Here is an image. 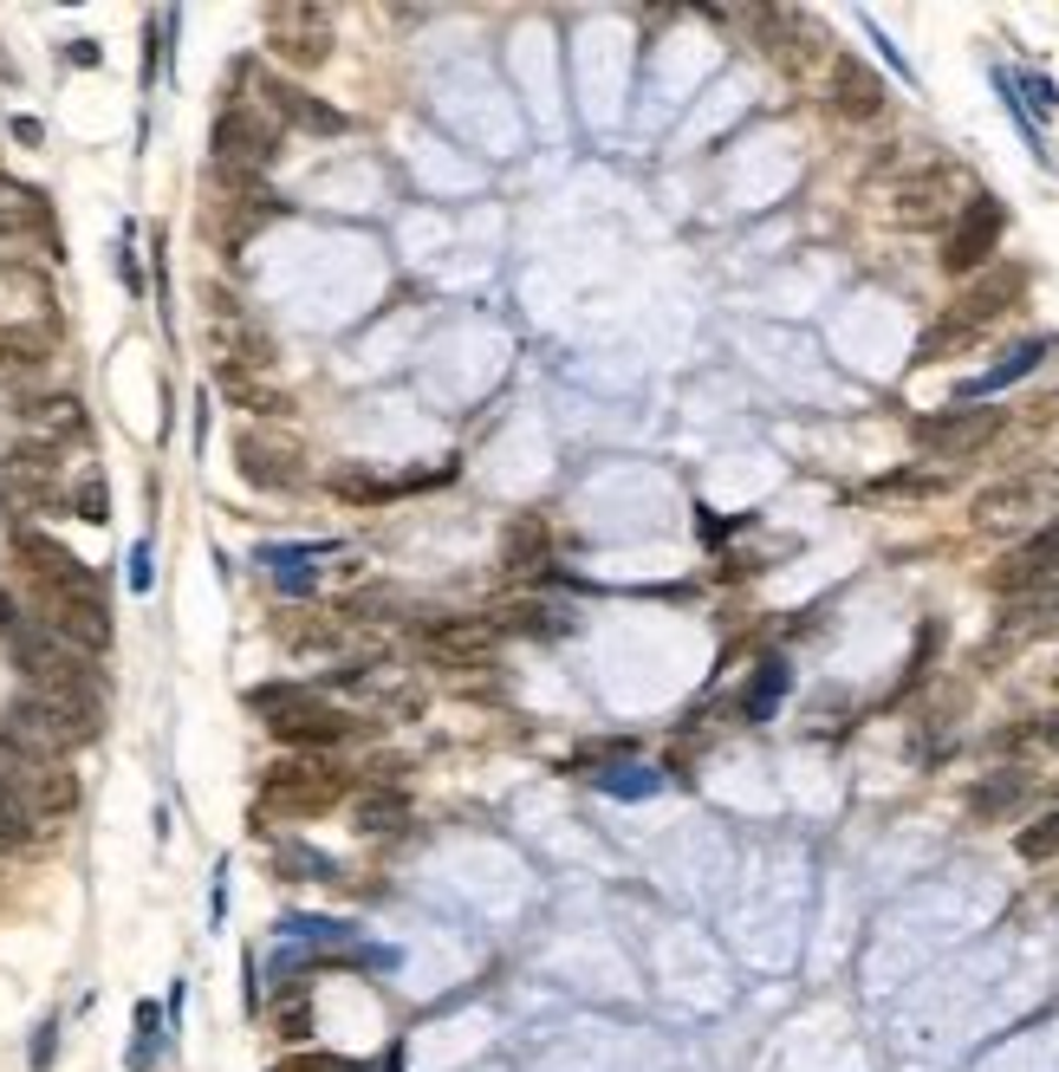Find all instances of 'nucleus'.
<instances>
[{
  "instance_id": "22",
  "label": "nucleus",
  "mask_w": 1059,
  "mask_h": 1072,
  "mask_svg": "<svg viewBox=\"0 0 1059 1072\" xmlns=\"http://www.w3.org/2000/svg\"><path fill=\"white\" fill-rule=\"evenodd\" d=\"M1021 858L1027 864H1047V858H1059V813H1047V819H1034V826H1021Z\"/></svg>"
},
{
  "instance_id": "23",
  "label": "nucleus",
  "mask_w": 1059,
  "mask_h": 1072,
  "mask_svg": "<svg viewBox=\"0 0 1059 1072\" xmlns=\"http://www.w3.org/2000/svg\"><path fill=\"white\" fill-rule=\"evenodd\" d=\"M780 689H786V670H780V663H768V676H754V689L741 696V709H748L754 721H761V715L774 709V696H780Z\"/></svg>"
},
{
  "instance_id": "27",
  "label": "nucleus",
  "mask_w": 1059,
  "mask_h": 1072,
  "mask_svg": "<svg viewBox=\"0 0 1059 1072\" xmlns=\"http://www.w3.org/2000/svg\"><path fill=\"white\" fill-rule=\"evenodd\" d=\"M332 495H352V500H384L390 488L384 482H364V475H332Z\"/></svg>"
},
{
  "instance_id": "25",
  "label": "nucleus",
  "mask_w": 1059,
  "mask_h": 1072,
  "mask_svg": "<svg viewBox=\"0 0 1059 1072\" xmlns=\"http://www.w3.org/2000/svg\"><path fill=\"white\" fill-rule=\"evenodd\" d=\"M274 1072H352L339 1053H293V1060H280Z\"/></svg>"
},
{
  "instance_id": "9",
  "label": "nucleus",
  "mask_w": 1059,
  "mask_h": 1072,
  "mask_svg": "<svg viewBox=\"0 0 1059 1072\" xmlns=\"http://www.w3.org/2000/svg\"><path fill=\"white\" fill-rule=\"evenodd\" d=\"M1054 578H1059V520H1054V527H1040L1027 546H1014V553L989 572V585L1001 592V598L1040 592V585H1054Z\"/></svg>"
},
{
  "instance_id": "11",
  "label": "nucleus",
  "mask_w": 1059,
  "mask_h": 1072,
  "mask_svg": "<svg viewBox=\"0 0 1059 1072\" xmlns=\"http://www.w3.org/2000/svg\"><path fill=\"white\" fill-rule=\"evenodd\" d=\"M495 643H500L495 618H435L423 631V650L442 663H488Z\"/></svg>"
},
{
  "instance_id": "1",
  "label": "nucleus",
  "mask_w": 1059,
  "mask_h": 1072,
  "mask_svg": "<svg viewBox=\"0 0 1059 1072\" xmlns=\"http://www.w3.org/2000/svg\"><path fill=\"white\" fill-rule=\"evenodd\" d=\"M254 709H267L274 741L293 748V754H332V748H345V741L364 734L357 715L332 709V703H319L306 689H254Z\"/></svg>"
},
{
  "instance_id": "10",
  "label": "nucleus",
  "mask_w": 1059,
  "mask_h": 1072,
  "mask_svg": "<svg viewBox=\"0 0 1059 1072\" xmlns=\"http://www.w3.org/2000/svg\"><path fill=\"white\" fill-rule=\"evenodd\" d=\"M234 462H241V475H247L254 488H274V495H286V488L306 482L299 449H293V442H274V435H261V429H247V435L234 442Z\"/></svg>"
},
{
  "instance_id": "26",
  "label": "nucleus",
  "mask_w": 1059,
  "mask_h": 1072,
  "mask_svg": "<svg viewBox=\"0 0 1059 1072\" xmlns=\"http://www.w3.org/2000/svg\"><path fill=\"white\" fill-rule=\"evenodd\" d=\"M312 1034V1007L306 1001H286L280 1007V1040H306Z\"/></svg>"
},
{
  "instance_id": "4",
  "label": "nucleus",
  "mask_w": 1059,
  "mask_h": 1072,
  "mask_svg": "<svg viewBox=\"0 0 1059 1072\" xmlns=\"http://www.w3.org/2000/svg\"><path fill=\"white\" fill-rule=\"evenodd\" d=\"M1001 228H1007V214H1001V202H994V196H975L969 209L956 214V228H949V241H942V267H949V274H982V267H994V247H1001Z\"/></svg>"
},
{
  "instance_id": "19",
  "label": "nucleus",
  "mask_w": 1059,
  "mask_h": 1072,
  "mask_svg": "<svg viewBox=\"0 0 1059 1072\" xmlns=\"http://www.w3.org/2000/svg\"><path fill=\"white\" fill-rule=\"evenodd\" d=\"M500 546H507V560H514V566H533V560H547V553H553V527H547L540 513H520V520L507 527V540H500Z\"/></svg>"
},
{
  "instance_id": "28",
  "label": "nucleus",
  "mask_w": 1059,
  "mask_h": 1072,
  "mask_svg": "<svg viewBox=\"0 0 1059 1072\" xmlns=\"http://www.w3.org/2000/svg\"><path fill=\"white\" fill-rule=\"evenodd\" d=\"M13 638H20V598L0 585V643H13Z\"/></svg>"
},
{
  "instance_id": "2",
  "label": "nucleus",
  "mask_w": 1059,
  "mask_h": 1072,
  "mask_svg": "<svg viewBox=\"0 0 1059 1072\" xmlns=\"http://www.w3.org/2000/svg\"><path fill=\"white\" fill-rule=\"evenodd\" d=\"M261 799H267L274 813L312 819V813H332L339 799H357V781L339 774V767H326V761H280V767L267 774V786H261Z\"/></svg>"
},
{
  "instance_id": "20",
  "label": "nucleus",
  "mask_w": 1059,
  "mask_h": 1072,
  "mask_svg": "<svg viewBox=\"0 0 1059 1072\" xmlns=\"http://www.w3.org/2000/svg\"><path fill=\"white\" fill-rule=\"evenodd\" d=\"M495 631H527V638H560V631H572V618H565V611H553V605H507V611H495Z\"/></svg>"
},
{
  "instance_id": "15",
  "label": "nucleus",
  "mask_w": 1059,
  "mask_h": 1072,
  "mask_svg": "<svg viewBox=\"0 0 1059 1072\" xmlns=\"http://www.w3.org/2000/svg\"><path fill=\"white\" fill-rule=\"evenodd\" d=\"M942 183H949L942 169H929V176H917V183H904V189H897V209H891V214H897L904 228H936V221L949 214V202H942Z\"/></svg>"
},
{
  "instance_id": "6",
  "label": "nucleus",
  "mask_w": 1059,
  "mask_h": 1072,
  "mask_svg": "<svg viewBox=\"0 0 1059 1072\" xmlns=\"http://www.w3.org/2000/svg\"><path fill=\"white\" fill-rule=\"evenodd\" d=\"M267 46L299 71L326 66V53H332V20H326L319 7H274V13H267Z\"/></svg>"
},
{
  "instance_id": "14",
  "label": "nucleus",
  "mask_w": 1059,
  "mask_h": 1072,
  "mask_svg": "<svg viewBox=\"0 0 1059 1072\" xmlns=\"http://www.w3.org/2000/svg\"><path fill=\"white\" fill-rule=\"evenodd\" d=\"M1027 793H1034V781H1027L1021 767H1001V774H989L982 786H969V819H1007Z\"/></svg>"
},
{
  "instance_id": "5",
  "label": "nucleus",
  "mask_w": 1059,
  "mask_h": 1072,
  "mask_svg": "<svg viewBox=\"0 0 1059 1072\" xmlns=\"http://www.w3.org/2000/svg\"><path fill=\"white\" fill-rule=\"evenodd\" d=\"M1027 299V267H1014V261H994V267H982L975 280L962 286L956 299H949V312H962L975 332H989V325H1001L1014 306Z\"/></svg>"
},
{
  "instance_id": "24",
  "label": "nucleus",
  "mask_w": 1059,
  "mask_h": 1072,
  "mask_svg": "<svg viewBox=\"0 0 1059 1072\" xmlns=\"http://www.w3.org/2000/svg\"><path fill=\"white\" fill-rule=\"evenodd\" d=\"M1001 741H1007V748H1014V741H1034V748L1059 754V709H1054V715H1034L1027 728H1014V734H1001Z\"/></svg>"
},
{
  "instance_id": "16",
  "label": "nucleus",
  "mask_w": 1059,
  "mask_h": 1072,
  "mask_svg": "<svg viewBox=\"0 0 1059 1072\" xmlns=\"http://www.w3.org/2000/svg\"><path fill=\"white\" fill-rule=\"evenodd\" d=\"M410 819V799L397 786H357V826L364 832H397Z\"/></svg>"
},
{
  "instance_id": "17",
  "label": "nucleus",
  "mask_w": 1059,
  "mask_h": 1072,
  "mask_svg": "<svg viewBox=\"0 0 1059 1072\" xmlns=\"http://www.w3.org/2000/svg\"><path fill=\"white\" fill-rule=\"evenodd\" d=\"M1047 352H1054V339H1027V345H1014V352L1001 357V364H994L989 377H975V384H969L962 397H989V390H1007L1014 377H1027V371H1034V364H1040Z\"/></svg>"
},
{
  "instance_id": "13",
  "label": "nucleus",
  "mask_w": 1059,
  "mask_h": 1072,
  "mask_svg": "<svg viewBox=\"0 0 1059 1072\" xmlns=\"http://www.w3.org/2000/svg\"><path fill=\"white\" fill-rule=\"evenodd\" d=\"M982 339H989V332H975V325H969L962 312H949V306H942V312H936V325H929V332L917 339V364H942V357H962V352H975Z\"/></svg>"
},
{
  "instance_id": "12",
  "label": "nucleus",
  "mask_w": 1059,
  "mask_h": 1072,
  "mask_svg": "<svg viewBox=\"0 0 1059 1072\" xmlns=\"http://www.w3.org/2000/svg\"><path fill=\"white\" fill-rule=\"evenodd\" d=\"M261 91H267V111H274L280 124H293V131H306V137H339V131H345V118H339L332 104H319L312 91H299V85H286V78H261Z\"/></svg>"
},
{
  "instance_id": "8",
  "label": "nucleus",
  "mask_w": 1059,
  "mask_h": 1072,
  "mask_svg": "<svg viewBox=\"0 0 1059 1072\" xmlns=\"http://www.w3.org/2000/svg\"><path fill=\"white\" fill-rule=\"evenodd\" d=\"M826 104H832V118H846V124H871V118H884L891 91H884V78L864 66V59L839 53L832 71H826Z\"/></svg>"
},
{
  "instance_id": "18",
  "label": "nucleus",
  "mask_w": 1059,
  "mask_h": 1072,
  "mask_svg": "<svg viewBox=\"0 0 1059 1072\" xmlns=\"http://www.w3.org/2000/svg\"><path fill=\"white\" fill-rule=\"evenodd\" d=\"M1034 495H1040L1034 482H994V488H982V495H975V520H982V527H1001V520L1027 513V507H1034Z\"/></svg>"
},
{
  "instance_id": "21",
  "label": "nucleus",
  "mask_w": 1059,
  "mask_h": 1072,
  "mask_svg": "<svg viewBox=\"0 0 1059 1072\" xmlns=\"http://www.w3.org/2000/svg\"><path fill=\"white\" fill-rule=\"evenodd\" d=\"M33 839H40V819L20 806V793H13V786L0 781V852H26Z\"/></svg>"
},
{
  "instance_id": "7",
  "label": "nucleus",
  "mask_w": 1059,
  "mask_h": 1072,
  "mask_svg": "<svg viewBox=\"0 0 1059 1072\" xmlns=\"http://www.w3.org/2000/svg\"><path fill=\"white\" fill-rule=\"evenodd\" d=\"M1001 410H942V417H923L911 435H917V449H936V455H949V462H962V455H975V449H989L994 435H1001Z\"/></svg>"
},
{
  "instance_id": "3",
  "label": "nucleus",
  "mask_w": 1059,
  "mask_h": 1072,
  "mask_svg": "<svg viewBox=\"0 0 1059 1072\" xmlns=\"http://www.w3.org/2000/svg\"><path fill=\"white\" fill-rule=\"evenodd\" d=\"M280 150V124L261 111V104H228L214 118V169L228 176H261Z\"/></svg>"
}]
</instances>
